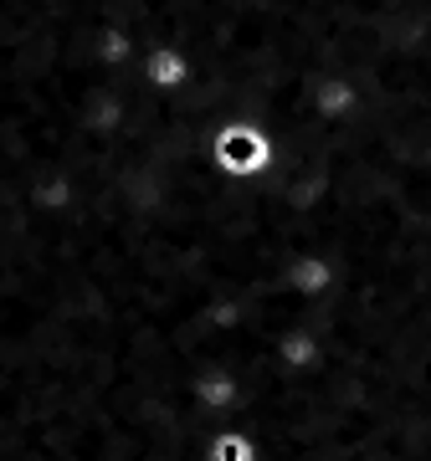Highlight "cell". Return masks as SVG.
I'll return each instance as SVG.
<instances>
[{"label":"cell","instance_id":"cell-1","mask_svg":"<svg viewBox=\"0 0 431 461\" xmlns=\"http://www.w3.org/2000/svg\"><path fill=\"white\" fill-rule=\"evenodd\" d=\"M180 57H170V51H160V57H154V83H180Z\"/></svg>","mask_w":431,"mask_h":461}]
</instances>
